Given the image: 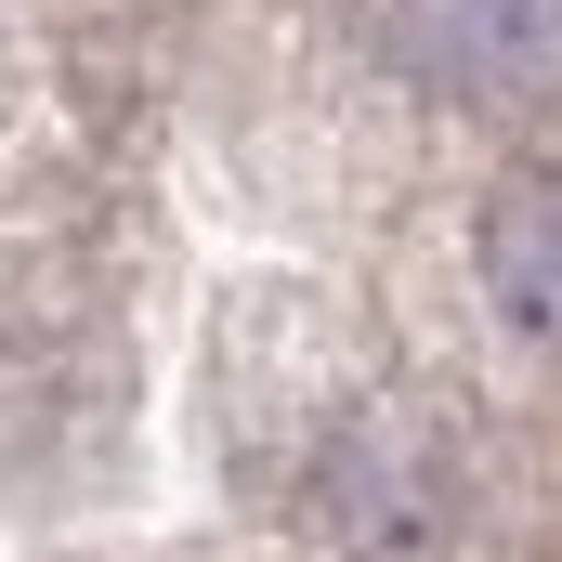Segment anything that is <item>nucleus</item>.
<instances>
[{"label":"nucleus","mask_w":562,"mask_h":562,"mask_svg":"<svg viewBox=\"0 0 562 562\" xmlns=\"http://www.w3.org/2000/svg\"><path fill=\"white\" fill-rule=\"evenodd\" d=\"M471 276H484V314H497L510 340L562 353V170H510V183L484 196Z\"/></svg>","instance_id":"f03ea898"},{"label":"nucleus","mask_w":562,"mask_h":562,"mask_svg":"<svg viewBox=\"0 0 562 562\" xmlns=\"http://www.w3.org/2000/svg\"><path fill=\"white\" fill-rule=\"evenodd\" d=\"M380 40L431 92H524L562 66V0H380Z\"/></svg>","instance_id":"f257e3e1"}]
</instances>
